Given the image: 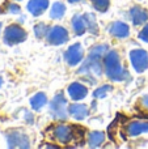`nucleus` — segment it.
Here are the masks:
<instances>
[{"mask_svg": "<svg viewBox=\"0 0 148 149\" xmlns=\"http://www.w3.org/2000/svg\"><path fill=\"white\" fill-rule=\"evenodd\" d=\"M106 52H108V45H97V46H94L91 50L84 64L80 67L79 73L87 76L89 79V81L93 82V77L102 74L101 59L106 55Z\"/></svg>", "mask_w": 148, "mask_h": 149, "instance_id": "f257e3e1", "label": "nucleus"}, {"mask_svg": "<svg viewBox=\"0 0 148 149\" xmlns=\"http://www.w3.org/2000/svg\"><path fill=\"white\" fill-rule=\"evenodd\" d=\"M105 73L113 81H125L130 79V73L121 65L119 55L117 51H109L104 56Z\"/></svg>", "mask_w": 148, "mask_h": 149, "instance_id": "f03ea898", "label": "nucleus"}, {"mask_svg": "<svg viewBox=\"0 0 148 149\" xmlns=\"http://www.w3.org/2000/svg\"><path fill=\"white\" fill-rule=\"evenodd\" d=\"M4 43L8 46L21 43L26 39V31L18 25H9L4 30Z\"/></svg>", "mask_w": 148, "mask_h": 149, "instance_id": "7ed1b4c3", "label": "nucleus"}, {"mask_svg": "<svg viewBox=\"0 0 148 149\" xmlns=\"http://www.w3.org/2000/svg\"><path fill=\"white\" fill-rule=\"evenodd\" d=\"M50 111L54 119H60L64 120L67 118V101L63 97V94H57L52 98L51 103H50Z\"/></svg>", "mask_w": 148, "mask_h": 149, "instance_id": "20e7f679", "label": "nucleus"}, {"mask_svg": "<svg viewBox=\"0 0 148 149\" xmlns=\"http://www.w3.org/2000/svg\"><path fill=\"white\" fill-rule=\"evenodd\" d=\"M52 136L57 141L62 144H68L75 140V127H71L68 124H58L52 130Z\"/></svg>", "mask_w": 148, "mask_h": 149, "instance_id": "39448f33", "label": "nucleus"}, {"mask_svg": "<svg viewBox=\"0 0 148 149\" xmlns=\"http://www.w3.org/2000/svg\"><path fill=\"white\" fill-rule=\"evenodd\" d=\"M8 147L9 148H29L30 140L26 134L21 131H9L5 134Z\"/></svg>", "mask_w": 148, "mask_h": 149, "instance_id": "423d86ee", "label": "nucleus"}, {"mask_svg": "<svg viewBox=\"0 0 148 149\" xmlns=\"http://www.w3.org/2000/svg\"><path fill=\"white\" fill-rule=\"evenodd\" d=\"M130 60L138 73L144 72L148 68V54L144 50H133L130 52Z\"/></svg>", "mask_w": 148, "mask_h": 149, "instance_id": "0eeeda50", "label": "nucleus"}, {"mask_svg": "<svg viewBox=\"0 0 148 149\" xmlns=\"http://www.w3.org/2000/svg\"><path fill=\"white\" fill-rule=\"evenodd\" d=\"M68 41V31L63 26H52L47 33V42L54 46H59Z\"/></svg>", "mask_w": 148, "mask_h": 149, "instance_id": "6e6552de", "label": "nucleus"}, {"mask_svg": "<svg viewBox=\"0 0 148 149\" xmlns=\"http://www.w3.org/2000/svg\"><path fill=\"white\" fill-rule=\"evenodd\" d=\"M83 58H84V51H83V47H81L80 43H73L72 46L68 47L64 54V60L71 67L77 65L79 63L83 60Z\"/></svg>", "mask_w": 148, "mask_h": 149, "instance_id": "1a4fd4ad", "label": "nucleus"}, {"mask_svg": "<svg viewBox=\"0 0 148 149\" xmlns=\"http://www.w3.org/2000/svg\"><path fill=\"white\" fill-rule=\"evenodd\" d=\"M148 132V122H140V120H134L130 122L126 127V134L131 137L139 136Z\"/></svg>", "mask_w": 148, "mask_h": 149, "instance_id": "9d476101", "label": "nucleus"}, {"mask_svg": "<svg viewBox=\"0 0 148 149\" xmlns=\"http://www.w3.org/2000/svg\"><path fill=\"white\" fill-rule=\"evenodd\" d=\"M130 18L135 26H139L142 24L147 22L148 20V10L142 7H133L130 9Z\"/></svg>", "mask_w": 148, "mask_h": 149, "instance_id": "9b49d317", "label": "nucleus"}, {"mask_svg": "<svg viewBox=\"0 0 148 149\" xmlns=\"http://www.w3.org/2000/svg\"><path fill=\"white\" fill-rule=\"evenodd\" d=\"M109 31L115 38H126L130 34V28H128L127 24L122 22V21H115L110 25Z\"/></svg>", "mask_w": 148, "mask_h": 149, "instance_id": "f8f14e48", "label": "nucleus"}, {"mask_svg": "<svg viewBox=\"0 0 148 149\" xmlns=\"http://www.w3.org/2000/svg\"><path fill=\"white\" fill-rule=\"evenodd\" d=\"M67 92L73 101H80L88 94L87 88L83 84H80V82H72V84H70Z\"/></svg>", "mask_w": 148, "mask_h": 149, "instance_id": "ddd939ff", "label": "nucleus"}, {"mask_svg": "<svg viewBox=\"0 0 148 149\" xmlns=\"http://www.w3.org/2000/svg\"><path fill=\"white\" fill-rule=\"evenodd\" d=\"M49 8V0H29L28 10L33 16L38 17Z\"/></svg>", "mask_w": 148, "mask_h": 149, "instance_id": "4468645a", "label": "nucleus"}, {"mask_svg": "<svg viewBox=\"0 0 148 149\" xmlns=\"http://www.w3.org/2000/svg\"><path fill=\"white\" fill-rule=\"evenodd\" d=\"M68 113L72 118H75L76 120H83L88 116L89 110H88V106L83 105V103H72L68 109Z\"/></svg>", "mask_w": 148, "mask_h": 149, "instance_id": "2eb2a0df", "label": "nucleus"}, {"mask_svg": "<svg viewBox=\"0 0 148 149\" xmlns=\"http://www.w3.org/2000/svg\"><path fill=\"white\" fill-rule=\"evenodd\" d=\"M71 24H72V29H73V31H75L76 36H83V34L85 33L87 25H85V21H84L83 16L75 15L72 17V21H71Z\"/></svg>", "mask_w": 148, "mask_h": 149, "instance_id": "dca6fc26", "label": "nucleus"}, {"mask_svg": "<svg viewBox=\"0 0 148 149\" xmlns=\"http://www.w3.org/2000/svg\"><path fill=\"white\" fill-rule=\"evenodd\" d=\"M105 140V134L101 131H94L91 132L88 136V145L91 148H98L102 145Z\"/></svg>", "mask_w": 148, "mask_h": 149, "instance_id": "f3484780", "label": "nucleus"}, {"mask_svg": "<svg viewBox=\"0 0 148 149\" xmlns=\"http://www.w3.org/2000/svg\"><path fill=\"white\" fill-rule=\"evenodd\" d=\"M47 103V98H46V94L45 93H37L36 95L30 98V106L33 110H39L42 109L45 105Z\"/></svg>", "mask_w": 148, "mask_h": 149, "instance_id": "a211bd4d", "label": "nucleus"}, {"mask_svg": "<svg viewBox=\"0 0 148 149\" xmlns=\"http://www.w3.org/2000/svg\"><path fill=\"white\" fill-rule=\"evenodd\" d=\"M83 17H84V21H85L87 30H89L92 34L98 33V25H97V21H96V16L92 15V13H85Z\"/></svg>", "mask_w": 148, "mask_h": 149, "instance_id": "6ab92c4d", "label": "nucleus"}, {"mask_svg": "<svg viewBox=\"0 0 148 149\" xmlns=\"http://www.w3.org/2000/svg\"><path fill=\"white\" fill-rule=\"evenodd\" d=\"M66 13V5L63 3H54L50 9V17L54 18V20H58V18H62L63 15Z\"/></svg>", "mask_w": 148, "mask_h": 149, "instance_id": "aec40b11", "label": "nucleus"}, {"mask_svg": "<svg viewBox=\"0 0 148 149\" xmlns=\"http://www.w3.org/2000/svg\"><path fill=\"white\" fill-rule=\"evenodd\" d=\"M92 4H93L94 9H97L98 12H106L109 9L110 5V0H91Z\"/></svg>", "mask_w": 148, "mask_h": 149, "instance_id": "412c9836", "label": "nucleus"}, {"mask_svg": "<svg viewBox=\"0 0 148 149\" xmlns=\"http://www.w3.org/2000/svg\"><path fill=\"white\" fill-rule=\"evenodd\" d=\"M21 8L18 7L17 4H13V3H5L4 5H3V8L0 9V12L1 13H10V15H17V13H20Z\"/></svg>", "mask_w": 148, "mask_h": 149, "instance_id": "4be33fe9", "label": "nucleus"}, {"mask_svg": "<svg viewBox=\"0 0 148 149\" xmlns=\"http://www.w3.org/2000/svg\"><path fill=\"white\" fill-rule=\"evenodd\" d=\"M47 25L46 24H43V22H39V24H37L36 26H34V34H36V37L37 38H43L45 36H47Z\"/></svg>", "mask_w": 148, "mask_h": 149, "instance_id": "5701e85b", "label": "nucleus"}, {"mask_svg": "<svg viewBox=\"0 0 148 149\" xmlns=\"http://www.w3.org/2000/svg\"><path fill=\"white\" fill-rule=\"evenodd\" d=\"M112 89H113L112 85H102V86H100L97 90H94L93 95L96 98H104L105 95H106Z\"/></svg>", "mask_w": 148, "mask_h": 149, "instance_id": "b1692460", "label": "nucleus"}, {"mask_svg": "<svg viewBox=\"0 0 148 149\" xmlns=\"http://www.w3.org/2000/svg\"><path fill=\"white\" fill-rule=\"evenodd\" d=\"M139 38H140L143 42H147V43H148V22L144 25V28L140 30V33H139Z\"/></svg>", "mask_w": 148, "mask_h": 149, "instance_id": "393cba45", "label": "nucleus"}, {"mask_svg": "<svg viewBox=\"0 0 148 149\" xmlns=\"http://www.w3.org/2000/svg\"><path fill=\"white\" fill-rule=\"evenodd\" d=\"M25 120H26V123H29V124H31L33 123V120H34V116L31 115L29 111H26L25 113Z\"/></svg>", "mask_w": 148, "mask_h": 149, "instance_id": "a878e982", "label": "nucleus"}, {"mask_svg": "<svg viewBox=\"0 0 148 149\" xmlns=\"http://www.w3.org/2000/svg\"><path fill=\"white\" fill-rule=\"evenodd\" d=\"M140 103H142V106H143L144 109H147V110H148V94H147V95H143V97H142Z\"/></svg>", "mask_w": 148, "mask_h": 149, "instance_id": "bb28decb", "label": "nucleus"}, {"mask_svg": "<svg viewBox=\"0 0 148 149\" xmlns=\"http://www.w3.org/2000/svg\"><path fill=\"white\" fill-rule=\"evenodd\" d=\"M68 1L72 3V4H73V3H79V1H81V0H68Z\"/></svg>", "mask_w": 148, "mask_h": 149, "instance_id": "cd10ccee", "label": "nucleus"}, {"mask_svg": "<svg viewBox=\"0 0 148 149\" xmlns=\"http://www.w3.org/2000/svg\"><path fill=\"white\" fill-rule=\"evenodd\" d=\"M1 85H3V79L0 77V88H1Z\"/></svg>", "mask_w": 148, "mask_h": 149, "instance_id": "c85d7f7f", "label": "nucleus"}, {"mask_svg": "<svg viewBox=\"0 0 148 149\" xmlns=\"http://www.w3.org/2000/svg\"><path fill=\"white\" fill-rule=\"evenodd\" d=\"M1 26H3V24H1V22H0V31H1Z\"/></svg>", "mask_w": 148, "mask_h": 149, "instance_id": "c756f323", "label": "nucleus"}]
</instances>
